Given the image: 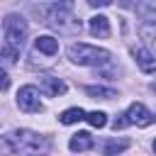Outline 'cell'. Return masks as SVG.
<instances>
[{
	"label": "cell",
	"instance_id": "7c38bea8",
	"mask_svg": "<svg viewBox=\"0 0 156 156\" xmlns=\"http://www.w3.org/2000/svg\"><path fill=\"white\" fill-rule=\"evenodd\" d=\"M85 93L93 100H112V98H117V90L115 88H105V85H85Z\"/></svg>",
	"mask_w": 156,
	"mask_h": 156
},
{
	"label": "cell",
	"instance_id": "8992f818",
	"mask_svg": "<svg viewBox=\"0 0 156 156\" xmlns=\"http://www.w3.org/2000/svg\"><path fill=\"white\" fill-rule=\"evenodd\" d=\"M17 107L24 112H39L41 110V100H39V90L34 85H24L17 93Z\"/></svg>",
	"mask_w": 156,
	"mask_h": 156
},
{
	"label": "cell",
	"instance_id": "4fadbf2b",
	"mask_svg": "<svg viewBox=\"0 0 156 156\" xmlns=\"http://www.w3.org/2000/svg\"><path fill=\"white\" fill-rule=\"evenodd\" d=\"M139 37L156 49V20H149V22H141L139 24Z\"/></svg>",
	"mask_w": 156,
	"mask_h": 156
},
{
	"label": "cell",
	"instance_id": "6da1fadb",
	"mask_svg": "<svg viewBox=\"0 0 156 156\" xmlns=\"http://www.w3.org/2000/svg\"><path fill=\"white\" fill-rule=\"evenodd\" d=\"M49 139L32 132V129H15L2 136V151L5 154H27V156H39L49 151Z\"/></svg>",
	"mask_w": 156,
	"mask_h": 156
},
{
	"label": "cell",
	"instance_id": "5bb4252c",
	"mask_svg": "<svg viewBox=\"0 0 156 156\" xmlns=\"http://www.w3.org/2000/svg\"><path fill=\"white\" fill-rule=\"evenodd\" d=\"M124 149H129V139H110V141H105L102 154H105V156H117V154H122Z\"/></svg>",
	"mask_w": 156,
	"mask_h": 156
},
{
	"label": "cell",
	"instance_id": "ba28073f",
	"mask_svg": "<svg viewBox=\"0 0 156 156\" xmlns=\"http://www.w3.org/2000/svg\"><path fill=\"white\" fill-rule=\"evenodd\" d=\"M68 149H71L73 154L88 151V149H93V136H90L88 132H78V134H73V136H71V141H68Z\"/></svg>",
	"mask_w": 156,
	"mask_h": 156
},
{
	"label": "cell",
	"instance_id": "9c48e42d",
	"mask_svg": "<svg viewBox=\"0 0 156 156\" xmlns=\"http://www.w3.org/2000/svg\"><path fill=\"white\" fill-rule=\"evenodd\" d=\"M90 34H95V37H110V20L105 17V15H95V17H90Z\"/></svg>",
	"mask_w": 156,
	"mask_h": 156
},
{
	"label": "cell",
	"instance_id": "52a82bcc",
	"mask_svg": "<svg viewBox=\"0 0 156 156\" xmlns=\"http://www.w3.org/2000/svg\"><path fill=\"white\" fill-rule=\"evenodd\" d=\"M132 56H134L136 66H139L144 73H156V58H154V54H151L146 46H134V49H132Z\"/></svg>",
	"mask_w": 156,
	"mask_h": 156
},
{
	"label": "cell",
	"instance_id": "ac0fdd59",
	"mask_svg": "<svg viewBox=\"0 0 156 156\" xmlns=\"http://www.w3.org/2000/svg\"><path fill=\"white\" fill-rule=\"evenodd\" d=\"M0 78H2V80H0V88H2V90H7V88H10V78H7V73L2 71V73H0Z\"/></svg>",
	"mask_w": 156,
	"mask_h": 156
},
{
	"label": "cell",
	"instance_id": "277c9868",
	"mask_svg": "<svg viewBox=\"0 0 156 156\" xmlns=\"http://www.w3.org/2000/svg\"><path fill=\"white\" fill-rule=\"evenodd\" d=\"M2 34H5V44L2 46H12V49H22L24 39H27V22L20 15H7L2 20Z\"/></svg>",
	"mask_w": 156,
	"mask_h": 156
},
{
	"label": "cell",
	"instance_id": "9a60e30c",
	"mask_svg": "<svg viewBox=\"0 0 156 156\" xmlns=\"http://www.w3.org/2000/svg\"><path fill=\"white\" fill-rule=\"evenodd\" d=\"M58 119H61V124H76V122L85 119V112L80 107H68V110H63L58 115Z\"/></svg>",
	"mask_w": 156,
	"mask_h": 156
},
{
	"label": "cell",
	"instance_id": "e0dca14e",
	"mask_svg": "<svg viewBox=\"0 0 156 156\" xmlns=\"http://www.w3.org/2000/svg\"><path fill=\"white\" fill-rule=\"evenodd\" d=\"M17 56H20L17 49H12V46H2V61H5V63H15Z\"/></svg>",
	"mask_w": 156,
	"mask_h": 156
},
{
	"label": "cell",
	"instance_id": "5b68a950",
	"mask_svg": "<svg viewBox=\"0 0 156 156\" xmlns=\"http://www.w3.org/2000/svg\"><path fill=\"white\" fill-rule=\"evenodd\" d=\"M151 119H154V115L146 110V105H141V102H132L129 107H127V112H122L117 119H115V132L117 129H124V127H129V124H136V127H149L151 124Z\"/></svg>",
	"mask_w": 156,
	"mask_h": 156
},
{
	"label": "cell",
	"instance_id": "7a4b0ae2",
	"mask_svg": "<svg viewBox=\"0 0 156 156\" xmlns=\"http://www.w3.org/2000/svg\"><path fill=\"white\" fill-rule=\"evenodd\" d=\"M44 24L61 32V34H78L80 32V22L68 10V5H49L44 10Z\"/></svg>",
	"mask_w": 156,
	"mask_h": 156
},
{
	"label": "cell",
	"instance_id": "2e32d148",
	"mask_svg": "<svg viewBox=\"0 0 156 156\" xmlns=\"http://www.w3.org/2000/svg\"><path fill=\"white\" fill-rule=\"evenodd\" d=\"M85 119H88V124H90V127H98V129L107 124V115H105V112H98V110H95V112H88V115H85Z\"/></svg>",
	"mask_w": 156,
	"mask_h": 156
},
{
	"label": "cell",
	"instance_id": "30bf717a",
	"mask_svg": "<svg viewBox=\"0 0 156 156\" xmlns=\"http://www.w3.org/2000/svg\"><path fill=\"white\" fill-rule=\"evenodd\" d=\"M34 49L41 51V54H46V56H54V54L58 51V39H54V37H49V34L37 37V39H34Z\"/></svg>",
	"mask_w": 156,
	"mask_h": 156
},
{
	"label": "cell",
	"instance_id": "d6986e66",
	"mask_svg": "<svg viewBox=\"0 0 156 156\" xmlns=\"http://www.w3.org/2000/svg\"><path fill=\"white\" fill-rule=\"evenodd\" d=\"M154 151H156V141H154Z\"/></svg>",
	"mask_w": 156,
	"mask_h": 156
},
{
	"label": "cell",
	"instance_id": "8fae6325",
	"mask_svg": "<svg viewBox=\"0 0 156 156\" xmlns=\"http://www.w3.org/2000/svg\"><path fill=\"white\" fill-rule=\"evenodd\" d=\"M41 88L49 93V95H63L66 93V83L61 80V78H54V76H44L41 78Z\"/></svg>",
	"mask_w": 156,
	"mask_h": 156
},
{
	"label": "cell",
	"instance_id": "3957f363",
	"mask_svg": "<svg viewBox=\"0 0 156 156\" xmlns=\"http://www.w3.org/2000/svg\"><path fill=\"white\" fill-rule=\"evenodd\" d=\"M68 58L78 66H105L110 63V51L107 49H100V46H93V44H71L68 46Z\"/></svg>",
	"mask_w": 156,
	"mask_h": 156
}]
</instances>
